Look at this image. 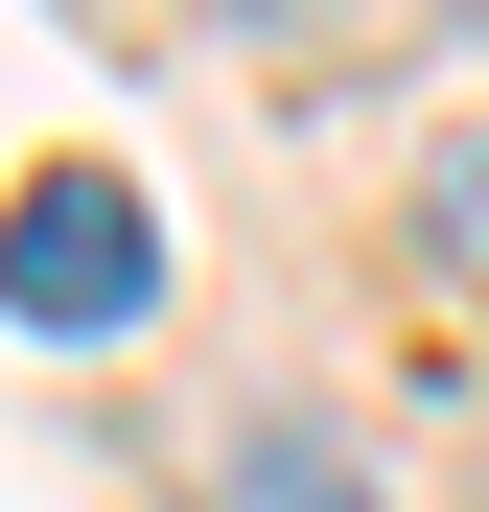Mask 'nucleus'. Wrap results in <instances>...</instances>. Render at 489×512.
<instances>
[{
    "label": "nucleus",
    "mask_w": 489,
    "mask_h": 512,
    "mask_svg": "<svg viewBox=\"0 0 489 512\" xmlns=\"http://www.w3.org/2000/svg\"><path fill=\"white\" fill-rule=\"evenodd\" d=\"M420 233H443V280H489V140H443V163H420Z\"/></svg>",
    "instance_id": "nucleus-3"
},
{
    "label": "nucleus",
    "mask_w": 489,
    "mask_h": 512,
    "mask_svg": "<svg viewBox=\"0 0 489 512\" xmlns=\"http://www.w3.org/2000/svg\"><path fill=\"white\" fill-rule=\"evenodd\" d=\"M0 303L24 326H140L163 303V210L117 187V163H47V187L0 210Z\"/></svg>",
    "instance_id": "nucleus-1"
},
{
    "label": "nucleus",
    "mask_w": 489,
    "mask_h": 512,
    "mask_svg": "<svg viewBox=\"0 0 489 512\" xmlns=\"http://www.w3.org/2000/svg\"><path fill=\"white\" fill-rule=\"evenodd\" d=\"M233 512H373V489L326 466V443H233Z\"/></svg>",
    "instance_id": "nucleus-2"
}]
</instances>
